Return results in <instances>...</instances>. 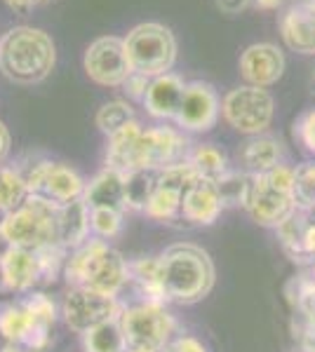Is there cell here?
I'll list each match as a JSON object with an SVG mask.
<instances>
[{"mask_svg":"<svg viewBox=\"0 0 315 352\" xmlns=\"http://www.w3.org/2000/svg\"><path fill=\"white\" fill-rule=\"evenodd\" d=\"M198 179L200 176L196 174V169L191 167L188 160L160 169L158 186L146 204L144 214L151 221H158V223H174V221H181L184 192L191 188Z\"/></svg>","mask_w":315,"mask_h":352,"instance_id":"10","label":"cell"},{"mask_svg":"<svg viewBox=\"0 0 315 352\" xmlns=\"http://www.w3.org/2000/svg\"><path fill=\"white\" fill-rule=\"evenodd\" d=\"M193 144L179 127H167V124H156V127H144L132 146L125 174L134 169H165L170 164H179L188 160Z\"/></svg>","mask_w":315,"mask_h":352,"instance_id":"7","label":"cell"},{"mask_svg":"<svg viewBox=\"0 0 315 352\" xmlns=\"http://www.w3.org/2000/svg\"><path fill=\"white\" fill-rule=\"evenodd\" d=\"M311 92L315 94V66H313V73H311Z\"/></svg>","mask_w":315,"mask_h":352,"instance_id":"44","label":"cell"},{"mask_svg":"<svg viewBox=\"0 0 315 352\" xmlns=\"http://www.w3.org/2000/svg\"><path fill=\"white\" fill-rule=\"evenodd\" d=\"M10 249H12V242H10L8 235H5V232L0 230V263H3V258L10 254Z\"/></svg>","mask_w":315,"mask_h":352,"instance_id":"41","label":"cell"},{"mask_svg":"<svg viewBox=\"0 0 315 352\" xmlns=\"http://www.w3.org/2000/svg\"><path fill=\"white\" fill-rule=\"evenodd\" d=\"M5 219H8V212H3V209H0V228H3Z\"/></svg>","mask_w":315,"mask_h":352,"instance_id":"45","label":"cell"},{"mask_svg":"<svg viewBox=\"0 0 315 352\" xmlns=\"http://www.w3.org/2000/svg\"><path fill=\"white\" fill-rule=\"evenodd\" d=\"M3 3L17 14H28V12H33V10L43 8V5L52 3V0H3Z\"/></svg>","mask_w":315,"mask_h":352,"instance_id":"38","label":"cell"},{"mask_svg":"<svg viewBox=\"0 0 315 352\" xmlns=\"http://www.w3.org/2000/svg\"><path fill=\"white\" fill-rule=\"evenodd\" d=\"M125 50L134 73L158 78L172 71L176 61V38L160 21H144L125 36Z\"/></svg>","mask_w":315,"mask_h":352,"instance_id":"6","label":"cell"},{"mask_svg":"<svg viewBox=\"0 0 315 352\" xmlns=\"http://www.w3.org/2000/svg\"><path fill=\"white\" fill-rule=\"evenodd\" d=\"M85 184L88 181L80 176L71 164L64 162H52L45 174V181L40 186L38 195L48 197L54 204H68V202H76L83 200V192H85Z\"/></svg>","mask_w":315,"mask_h":352,"instance_id":"23","label":"cell"},{"mask_svg":"<svg viewBox=\"0 0 315 352\" xmlns=\"http://www.w3.org/2000/svg\"><path fill=\"white\" fill-rule=\"evenodd\" d=\"M306 3H308V5H311V8L315 10V0H306Z\"/></svg>","mask_w":315,"mask_h":352,"instance_id":"47","label":"cell"},{"mask_svg":"<svg viewBox=\"0 0 315 352\" xmlns=\"http://www.w3.org/2000/svg\"><path fill=\"white\" fill-rule=\"evenodd\" d=\"M83 68L88 78L101 87H123L130 78L132 66L125 50V38L118 36H101L90 43L83 56Z\"/></svg>","mask_w":315,"mask_h":352,"instance_id":"12","label":"cell"},{"mask_svg":"<svg viewBox=\"0 0 315 352\" xmlns=\"http://www.w3.org/2000/svg\"><path fill=\"white\" fill-rule=\"evenodd\" d=\"M188 162L200 179L212 181V184H216L221 176H226L233 169L228 155L216 144H193L191 153H188Z\"/></svg>","mask_w":315,"mask_h":352,"instance_id":"25","label":"cell"},{"mask_svg":"<svg viewBox=\"0 0 315 352\" xmlns=\"http://www.w3.org/2000/svg\"><path fill=\"white\" fill-rule=\"evenodd\" d=\"M130 285L136 287L141 300L167 303V298H165V289H163L160 254L158 256H136V258L130 261Z\"/></svg>","mask_w":315,"mask_h":352,"instance_id":"24","label":"cell"},{"mask_svg":"<svg viewBox=\"0 0 315 352\" xmlns=\"http://www.w3.org/2000/svg\"><path fill=\"white\" fill-rule=\"evenodd\" d=\"M64 280L68 287H85L120 298L130 285V261L111 242L90 237L78 249L68 252Z\"/></svg>","mask_w":315,"mask_h":352,"instance_id":"1","label":"cell"},{"mask_svg":"<svg viewBox=\"0 0 315 352\" xmlns=\"http://www.w3.org/2000/svg\"><path fill=\"white\" fill-rule=\"evenodd\" d=\"M10 151H12V136H10V129L5 127V122L0 120V164L8 160Z\"/></svg>","mask_w":315,"mask_h":352,"instance_id":"40","label":"cell"},{"mask_svg":"<svg viewBox=\"0 0 315 352\" xmlns=\"http://www.w3.org/2000/svg\"><path fill=\"white\" fill-rule=\"evenodd\" d=\"M285 54L278 45L273 43H254L243 50L238 61L240 76L245 85H254V87H271L276 85L285 73Z\"/></svg>","mask_w":315,"mask_h":352,"instance_id":"15","label":"cell"},{"mask_svg":"<svg viewBox=\"0 0 315 352\" xmlns=\"http://www.w3.org/2000/svg\"><path fill=\"white\" fill-rule=\"evenodd\" d=\"M283 3H285V0H254L256 8H259V10H266V12H268V10H278Z\"/></svg>","mask_w":315,"mask_h":352,"instance_id":"42","label":"cell"},{"mask_svg":"<svg viewBox=\"0 0 315 352\" xmlns=\"http://www.w3.org/2000/svg\"><path fill=\"white\" fill-rule=\"evenodd\" d=\"M132 120H136L134 109H132V104L125 99L106 101V104L99 106V111H96V116H94V124L99 127V132L106 136L116 134L118 129H123L125 124Z\"/></svg>","mask_w":315,"mask_h":352,"instance_id":"28","label":"cell"},{"mask_svg":"<svg viewBox=\"0 0 315 352\" xmlns=\"http://www.w3.org/2000/svg\"><path fill=\"white\" fill-rule=\"evenodd\" d=\"M148 82H151V78H146V76H141V73L132 71L130 78L123 85V92L128 94V99H132V101H144Z\"/></svg>","mask_w":315,"mask_h":352,"instance_id":"36","label":"cell"},{"mask_svg":"<svg viewBox=\"0 0 315 352\" xmlns=\"http://www.w3.org/2000/svg\"><path fill=\"white\" fill-rule=\"evenodd\" d=\"M294 197L299 209H315V162L296 164Z\"/></svg>","mask_w":315,"mask_h":352,"instance_id":"33","label":"cell"},{"mask_svg":"<svg viewBox=\"0 0 315 352\" xmlns=\"http://www.w3.org/2000/svg\"><path fill=\"white\" fill-rule=\"evenodd\" d=\"M92 237L90 230V209L83 200L59 204L57 209V242L66 249L73 252L80 244H85Z\"/></svg>","mask_w":315,"mask_h":352,"instance_id":"22","label":"cell"},{"mask_svg":"<svg viewBox=\"0 0 315 352\" xmlns=\"http://www.w3.org/2000/svg\"><path fill=\"white\" fill-rule=\"evenodd\" d=\"M216 8L221 10L223 14H240L245 12V10L250 8V5H254V0H214Z\"/></svg>","mask_w":315,"mask_h":352,"instance_id":"39","label":"cell"},{"mask_svg":"<svg viewBox=\"0 0 315 352\" xmlns=\"http://www.w3.org/2000/svg\"><path fill=\"white\" fill-rule=\"evenodd\" d=\"M160 352H210V348L207 343H203V338L179 331Z\"/></svg>","mask_w":315,"mask_h":352,"instance_id":"35","label":"cell"},{"mask_svg":"<svg viewBox=\"0 0 315 352\" xmlns=\"http://www.w3.org/2000/svg\"><path fill=\"white\" fill-rule=\"evenodd\" d=\"M57 64V47L50 33L36 26H12L0 36V73L10 82L38 85Z\"/></svg>","mask_w":315,"mask_h":352,"instance_id":"3","label":"cell"},{"mask_svg":"<svg viewBox=\"0 0 315 352\" xmlns=\"http://www.w3.org/2000/svg\"><path fill=\"white\" fill-rule=\"evenodd\" d=\"M83 352H125L130 348L128 338H125L123 324H120V315L108 322H101L94 329L85 331L80 336Z\"/></svg>","mask_w":315,"mask_h":352,"instance_id":"26","label":"cell"},{"mask_svg":"<svg viewBox=\"0 0 315 352\" xmlns=\"http://www.w3.org/2000/svg\"><path fill=\"white\" fill-rule=\"evenodd\" d=\"M306 352H315V343H313V345H311V348H308Z\"/></svg>","mask_w":315,"mask_h":352,"instance_id":"48","label":"cell"},{"mask_svg":"<svg viewBox=\"0 0 315 352\" xmlns=\"http://www.w3.org/2000/svg\"><path fill=\"white\" fill-rule=\"evenodd\" d=\"M123 305V300L116 296H106V294L92 292V289L85 287H68L59 300V315L61 322L73 333L83 336L85 331L94 329L101 322L118 317Z\"/></svg>","mask_w":315,"mask_h":352,"instance_id":"9","label":"cell"},{"mask_svg":"<svg viewBox=\"0 0 315 352\" xmlns=\"http://www.w3.org/2000/svg\"><path fill=\"white\" fill-rule=\"evenodd\" d=\"M184 89H186V80L176 73H165V76L151 78L144 96V109L151 118L163 122H174L176 113H179L181 99H184Z\"/></svg>","mask_w":315,"mask_h":352,"instance_id":"18","label":"cell"},{"mask_svg":"<svg viewBox=\"0 0 315 352\" xmlns=\"http://www.w3.org/2000/svg\"><path fill=\"white\" fill-rule=\"evenodd\" d=\"M221 116V99L210 82L193 80L186 82L184 99H181L179 113L174 124L184 134H205L216 124Z\"/></svg>","mask_w":315,"mask_h":352,"instance_id":"13","label":"cell"},{"mask_svg":"<svg viewBox=\"0 0 315 352\" xmlns=\"http://www.w3.org/2000/svg\"><path fill=\"white\" fill-rule=\"evenodd\" d=\"M283 162H285L283 144L271 134L245 136L243 146L238 148V169L250 176L266 174Z\"/></svg>","mask_w":315,"mask_h":352,"instance_id":"19","label":"cell"},{"mask_svg":"<svg viewBox=\"0 0 315 352\" xmlns=\"http://www.w3.org/2000/svg\"><path fill=\"white\" fill-rule=\"evenodd\" d=\"M38 287H43L38 252L12 247L0 263V292L10 296H24Z\"/></svg>","mask_w":315,"mask_h":352,"instance_id":"16","label":"cell"},{"mask_svg":"<svg viewBox=\"0 0 315 352\" xmlns=\"http://www.w3.org/2000/svg\"><path fill=\"white\" fill-rule=\"evenodd\" d=\"M125 228V212L123 209H90V230L96 240L111 242L120 237Z\"/></svg>","mask_w":315,"mask_h":352,"instance_id":"31","label":"cell"},{"mask_svg":"<svg viewBox=\"0 0 315 352\" xmlns=\"http://www.w3.org/2000/svg\"><path fill=\"white\" fill-rule=\"evenodd\" d=\"M243 209L256 226L278 230L285 221L294 217L299 204H296L294 192L278 188L276 184L268 181L266 174H259V176H252Z\"/></svg>","mask_w":315,"mask_h":352,"instance_id":"11","label":"cell"},{"mask_svg":"<svg viewBox=\"0 0 315 352\" xmlns=\"http://www.w3.org/2000/svg\"><path fill=\"white\" fill-rule=\"evenodd\" d=\"M83 202L88 209H123L125 212V174L113 167L99 169L85 184Z\"/></svg>","mask_w":315,"mask_h":352,"instance_id":"21","label":"cell"},{"mask_svg":"<svg viewBox=\"0 0 315 352\" xmlns=\"http://www.w3.org/2000/svg\"><path fill=\"white\" fill-rule=\"evenodd\" d=\"M33 352H38V350H33Z\"/></svg>","mask_w":315,"mask_h":352,"instance_id":"49","label":"cell"},{"mask_svg":"<svg viewBox=\"0 0 315 352\" xmlns=\"http://www.w3.org/2000/svg\"><path fill=\"white\" fill-rule=\"evenodd\" d=\"M125 352H153V350H144V348H128Z\"/></svg>","mask_w":315,"mask_h":352,"instance_id":"46","label":"cell"},{"mask_svg":"<svg viewBox=\"0 0 315 352\" xmlns=\"http://www.w3.org/2000/svg\"><path fill=\"white\" fill-rule=\"evenodd\" d=\"M120 324H123L130 348H144L153 352H160L181 331L179 320L167 308V303H153V300L125 303L120 310Z\"/></svg>","mask_w":315,"mask_h":352,"instance_id":"4","label":"cell"},{"mask_svg":"<svg viewBox=\"0 0 315 352\" xmlns=\"http://www.w3.org/2000/svg\"><path fill=\"white\" fill-rule=\"evenodd\" d=\"M158 186V169H134L125 174V212L144 214Z\"/></svg>","mask_w":315,"mask_h":352,"instance_id":"27","label":"cell"},{"mask_svg":"<svg viewBox=\"0 0 315 352\" xmlns=\"http://www.w3.org/2000/svg\"><path fill=\"white\" fill-rule=\"evenodd\" d=\"M250 181H252V176L240 172V169H231L226 176H221L214 186L221 195L223 207H243L245 197H247V190H250Z\"/></svg>","mask_w":315,"mask_h":352,"instance_id":"32","label":"cell"},{"mask_svg":"<svg viewBox=\"0 0 315 352\" xmlns=\"http://www.w3.org/2000/svg\"><path fill=\"white\" fill-rule=\"evenodd\" d=\"M221 116L228 127L243 136L268 134L276 116V99L266 87L240 85L221 99Z\"/></svg>","mask_w":315,"mask_h":352,"instance_id":"8","label":"cell"},{"mask_svg":"<svg viewBox=\"0 0 315 352\" xmlns=\"http://www.w3.org/2000/svg\"><path fill=\"white\" fill-rule=\"evenodd\" d=\"M294 285H296V298H301V296L315 298V258L308 261L303 272L294 280Z\"/></svg>","mask_w":315,"mask_h":352,"instance_id":"37","label":"cell"},{"mask_svg":"<svg viewBox=\"0 0 315 352\" xmlns=\"http://www.w3.org/2000/svg\"><path fill=\"white\" fill-rule=\"evenodd\" d=\"M0 352H33L24 348V345H17V343H0Z\"/></svg>","mask_w":315,"mask_h":352,"instance_id":"43","label":"cell"},{"mask_svg":"<svg viewBox=\"0 0 315 352\" xmlns=\"http://www.w3.org/2000/svg\"><path fill=\"white\" fill-rule=\"evenodd\" d=\"M280 36L292 52L315 54V10L308 3L292 5L280 16Z\"/></svg>","mask_w":315,"mask_h":352,"instance_id":"20","label":"cell"},{"mask_svg":"<svg viewBox=\"0 0 315 352\" xmlns=\"http://www.w3.org/2000/svg\"><path fill=\"white\" fill-rule=\"evenodd\" d=\"M294 136L303 146V151L315 157V109L306 111L299 120L294 122Z\"/></svg>","mask_w":315,"mask_h":352,"instance_id":"34","label":"cell"},{"mask_svg":"<svg viewBox=\"0 0 315 352\" xmlns=\"http://www.w3.org/2000/svg\"><path fill=\"white\" fill-rule=\"evenodd\" d=\"M223 209L226 207H223L216 186L212 184V181L198 179L196 184L184 192L181 221H184L186 226H193V228H205V226H212L219 221Z\"/></svg>","mask_w":315,"mask_h":352,"instance_id":"17","label":"cell"},{"mask_svg":"<svg viewBox=\"0 0 315 352\" xmlns=\"http://www.w3.org/2000/svg\"><path fill=\"white\" fill-rule=\"evenodd\" d=\"M163 289L167 303L193 305L210 296L216 272L210 254L193 242L170 244L160 254Z\"/></svg>","mask_w":315,"mask_h":352,"instance_id":"2","label":"cell"},{"mask_svg":"<svg viewBox=\"0 0 315 352\" xmlns=\"http://www.w3.org/2000/svg\"><path fill=\"white\" fill-rule=\"evenodd\" d=\"M31 195L14 167L0 164V209L3 212H14L19 204H24L26 197Z\"/></svg>","mask_w":315,"mask_h":352,"instance_id":"30","label":"cell"},{"mask_svg":"<svg viewBox=\"0 0 315 352\" xmlns=\"http://www.w3.org/2000/svg\"><path fill=\"white\" fill-rule=\"evenodd\" d=\"M24 300L26 310L31 312L33 322L40 327V329H48V331H54V324L61 320L59 315V303L50 296L48 292H40V289H33V292L24 294L19 296Z\"/></svg>","mask_w":315,"mask_h":352,"instance_id":"29","label":"cell"},{"mask_svg":"<svg viewBox=\"0 0 315 352\" xmlns=\"http://www.w3.org/2000/svg\"><path fill=\"white\" fill-rule=\"evenodd\" d=\"M57 209L59 204L43 195H28L24 204L8 214L3 230L12 247L40 252L57 242Z\"/></svg>","mask_w":315,"mask_h":352,"instance_id":"5","label":"cell"},{"mask_svg":"<svg viewBox=\"0 0 315 352\" xmlns=\"http://www.w3.org/2000/svg\"><path fill=\"white\" fill-rule=\"evenodd\" d=\"M0 340L24 345L28 350L48 352L52 345V331L40 329L33 322L31 312L26 310L24 300L12 296L0 303Z\"/></svg>","mask_w":315,"mask_h":352,"instance_id":"14","label":"cell"}]
</instances>
